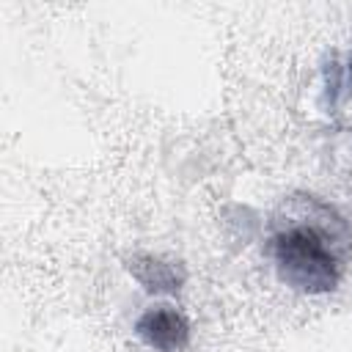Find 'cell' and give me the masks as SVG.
Listing matches in <instances>:
<instances>
[{
    "label": "cell",
    "instance_id": "6da1fadb",
    "mask_svg": "<svg viewBox=\"0 0 352 352\" xmlns=\"http://www.w3.org/2000/svg\"><path fill=\"white\" fill-rule=\"evenodd\" d=\"M346 231L333 212L316 201H300L278 220L270 239V253L283 283L292 289L319 294L336 289L344 258Z\"/></svg>",
    "mask_w": 352,
    "mask_h": 352
},
{
    "label": "cell",
    "instance_id": "7a4b0ae2",
    "mask_svg": "<svg viewBox=\"0 0 352 352\" xmlns=\"http://www.w3.org/2000/svg\"><path fill=\"white\" fill-rule=\"evenodd\" d=\"M135 330H138V336H140L148 346H154V349H160V352H179V349H184L187 341H190V324H187V319H184L179 311H173V308H154V311H146V314L138 319Z\"/></svg>",
    "mask_w": 352,
    "mask_h": 352
}]
</instances>
